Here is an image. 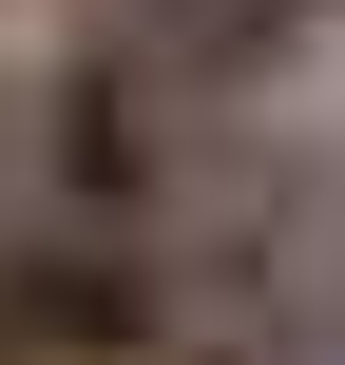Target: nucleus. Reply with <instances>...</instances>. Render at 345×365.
<instances>
[{"mask_svg":"<svg viewBox=\"0 0 345 365\" xmlns=\"http://www.w3.org/2000/svg\"><path fill=\"white\" fill-rule=\"evenodd\" d=\"M173 327H192V250L173 231L0 212V365H173Z\"/></svg>","mask_w":345,"mask_h":365,"instance_id":"1","label":"nucleus"},{"mask_svg":"<svg viewBox=\"0 0 345 365\" xmlns=\"http://www.w3.org/2000/svg\"><path fill=\"white\" fill-rule=\"evenodd\" d=\"M77 38L134 58V77H173L192 115H250L269 77H307V58L345 38V0H96Z\"/></svg>","mask_w":345,"mask_h":365,"instance_id":"2","label":"nucleus"},{"mask_svg":"<svg viewBox=\"0 0 345 365\" xmlns=\"http://www.w3.org/2000/svg\"><path fill=\"white\" fill-rule=\"evenodd\" d=\"M173 365H345V269H288V289H230V308H192Z\"/></svg>","mask_w":345,"mask_h":365,"instance_id":"3","label":"nucleus"}]
</instances>
